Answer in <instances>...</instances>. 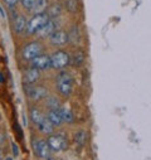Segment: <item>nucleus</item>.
I'll use <instances>...</instances> for the list:
<instances>
[{
    "label": "nucleus",
    "mask_w": 151,
    "mask_h": 160,
    "mask_svg": "<svg viewBox=\"0 0 151 160\" xmlns=\"http://www.w3.org/2000/svg\"><path fill=\"white\" fill-rule=\"evenodd\" d=\"M47 141H48L52 151H56V152L63 151L68 146L67 136L63 135V134H52V135H49V138L47 139Z\"/></svg>",
    "instance_id": "3"
},
{
    "label": "nucleus",
    "mask_w": 151,
    "mask_h": 160,
    "mask_svg": "<svg viewBox=\"0 0 151 160\" xmlns=\"http://www.w3.org/2000/svg\"><path fill=\"white\" fill-rule=\"evenodd\" d=\"M4 2L8 4V5H10V7H13V5H15L17 3H18V0H4Z\"/></svg>",
    "instance_id": "28"
},
{
    "label": "nucleus",
    "mask_w": 151,
    "mask_h": 160,
    "mask_svg": "<svg viewBox=\"0 0 151 160\" xmlns=\"http://www.w3.org/2000/svg\"><path fill=\"white\" fill-rule=\"evenodd\" d=\"M33 149H34V154L39 159L47 160L48 158L52 156V149H51V146H49L47 140L38 139L37 141L33 142Z\"/></svg>",
    "instance_id": "5"
},
{
    "label": "nucleus",
    "mask_w": 151,
    "mask_h": 160,
    "mask_svg": "<svg viewBox=\"0 0 151 160\" xmlns=\"http://www.w3.org/2000/svg\"><path fill=\"white\" fill-rule=\"evenodd\" d=\"M39 2V0H22V4L25 9H28L29 12H32V9L37 5V3Z\"/></svg>",
    "instance_id": "23"
},
{
    "label": "nucleus",
    "mask_w": 151,
    "mask_h": 160,
    "mask_svg": "<svg viewBox=\"0 0 151 160\" xmlns=\"http://www.w3.org/2000/svg\"><path fill=\"white\" fill-rule=\"evenodd\" d=\"M12 148H13V155L14 156H18L19 155V148H18V145L15 142H13L12 144Z\"/></svg>",
    "instance_id": "25"
},
{
    "label": "nucleus",
    "mask_w": 151,
    "mask_h": 160,
    "mask_svg": "<svg viewBox=\"0 0 151 160\" xmlns=\"http://www.w3.org/2000/svg\"><path fill=\"white\" fill-rule=\"evenodd\" d=\"M38 129H39V131L42 134H46V135H52L54 132V126H53V124L49 121L47 117L43 120L39 125H38Z\"/></svg>",
    "instance_id": "13"
},
{
    "label": "nucleus",
    "mask_w": 151,
    "mask_h": 160,
    "mask_svg": "<svg viewBox=\"0 0 151 160\" xmlns=\"http://www.w3.org/2000/svg\"><path fill=\"white\" fill-rule=\"evenodd\" d=\"M49 41L54 46H64L66 43H68V33H66L64 30H56L51 34Z\"/></svg>",
    "instance_id": "9"
},
{
    "label": "nucleus",
    "mask_w": 151,
    "mask_h": 160,
    "mask_svg": "<svg viewBox=\"0 0 151 160\" xmlns=\"http://www.w3.org/2000/svg\"><path fill=\"white\" fill-rule=\"evenodd\" d=\"M51 63H52V68L62 69L71 63V57L64 51H57L51 56Z\"/></svg>",
    "instance_id": "6"
},
{
    "label": "nucleus",
    "mask_w": 151,
    "mask_h": 160,
    "mask_svg": "<svg viewBox=\"0 0 151 160\" xmlns=\"http://www.w3.org/2000/svg\"><path fill=\"white\" fill-rule=\"evenodd\" d=\"M86 141H87V134L85 130H78L74 134V144H77L80 148L85 146Z\"/></svg>",
    "instance_id": "18"
},
{
    "label": "nucleus",
    "mask_w": 151,
    "mask_h": 160,
    "mask_svg": "<svg viewBox=\"0 0 151 160\" xmlns=\"http://www.w3.org/2000/svg\"><path fill=\"white\" fill-rule=\"evenodd\" d=\"M3 82H4V76L2 72H0V83H3Z\"/></svg>",
    "instance_id": "29"
},
{
    "label": "nucleus",
    "mask_w": 151,
    "mask_h": 160,
    "mask_svg": "<svg viewBox=\"0 0 151 160\" xmlns=\"http://www.w3.org/2000/svg\"><path fill=\"white\" fill-rule=\"evenodd\" d=\"M5 160H14V159H13L12 156H7V158H5Z\"/></svg>",
    "instance_id": "30"
},
{
    "label": "nucleus",
    "mask_w": 151,
    "mask_h": 160,
    "mask_svg": "<svg viewBox=\"0 0 151 160\" xmlns=\"http://www.w3.org/2000/svg\"><path fill=\"white\" fill-rule=\"evenodd\" d=\"M47 160H58V159H57V158H52V156H51V158H48Z\"/></svg>",
    "instance_id": "31"
},
{
    "label": "nucleus",
    "mask_w": 151,
    "mask_h": 160,
    "mask_svg": "<svg viewBox=\"0 0 151 160\" xmlns=\"http://www.w3.org/2000/svg\"><path fill=\"white\" fill-rule=\"evenodd\" d=\"M59 111H61V115H62V118H63V122H67V124H73V122H74L73 112H72L69 108H67V107H61Z\"/></svg>",
    "instance_id": "17"
},
{
    "label": "nucleus",
    "mask_w": 151,
    "mask_h": 160,
    "mask_svg": "<svg viewBox=\"0 0 151 160\" xmlns=\"http://www.w3.org/2000/svg\"><path fill=\"white\" fill-rule=\"evenodd\" d=\"M49 17L47 15V13H41V14H35L28 23V28L27 32L29 34H35L39 32L48 22H49Z\"/></svg>",
    "instance_id": "2"
},
{
    "label": "nucleus",
    "mask_w": 151,
    "mask_h": 160,
    "mask_svg": "<svg viewBox=\"0 0 151 160\" xmlns=\"http://www.w3.org/2000/svg\"><path fill=\"white\" fill-rule=\"evenodd\" d=\"M27 28H28V22H27V19H25L23 15H19V17L15 19V23H14V30H15V33L20 34V33L25 32Z\"/></svg>",
    "instance_id": "14"
},
{
    "label": "nucleus",
    "mask_w": 151,
    "mask_h": 160,
    "mask_svg": "<svg viewBox=\"0 0 151 160\" xmlns=\"http://www.w3.org/2000/svg\"><path fill=\"white\" fill-rule=\"evenodd\" d=\"M43 52V44L38 41H34V42H30L28 43L24 48H23V58L25 61H32L34 59L35 57L41 56Z\"/></svg>",
    "instance_id": "4"
},
{
    "label": "nucleus",
    "mask_w": 151,
    "mask_h": 160,
    "mask_svg": "<svg viewBox=\"0 0 151 160\" xmlns=\"http://www.w3.org/2000/svg\"><path fill=\"white\" fill-rule=\"evenodd\" d=\"M5 140H7V135L4 132L0 131V145H3L5 142Z\"/></svg>",
    "instance_id": "26"
},
{
    "label": "nucleus",
    "mask_w": 151,
    "mask_h": 160,
    "mask_svg": "<svg viewBox=\"0 0 151 160\" xmlns=\"http://www.w3.org/2000/svg\"><path fill=\"white\" fill-rule=\"evenodd\" d=\"M58 92L62 96H69L73 91V78L68 72H61L56 81Z\"/></svg>",
    "instance_id": "1"
},
{
    "label": "nucleus",
    "mask_w": 151,
    "mask_h": 160,
    "mask_svg": "<svg viewBox=\"0 0 151 160\" xmlns=\"http://www.w3.org/2000/svg\"><path fill=\"white\" fill-rule=\"evenodd\" d=\"M25 92H27V96L30 100H34V101H39V100L47 97V95H48V91H47L46 87L34 86V85H30V86L25 85Z\"/></svg>",
    "instance_id": "7"
},
{
    "label": "nucleus",
    "mask_w": 151,
    "mask_h": 160,
    "mask_svg": "<svg viewBox=\"0 0 151 160\" xmlns=\"http://www.w3.org/2000/svg\"><path fill=\"white\" fill-rule=\"evenodd\" d=\"M48 106L51 107V110H59L61 108V105H59L58 100L57 98H53V97L48 100Z\"/></svg>",
    "instance_id": "24"
},
{
    "label": "nucleus",
    "mask_w": 151,
    "mask_h": 160,
    "mask_svg": "<svg viewBox=\"0 0 151 160\" xmlns=\"http://www.w3.org/2000/svg\"><path fill=\"white\" fill-rule=\"evenodd\" d=\"M46 8H47V0H39L37 3V5L32 9V12L35 14H41V13H44Z\"/></svg>",
    "instance_id": "20"
},
{
    "label": "nucleus",
    "mask_w": 151,
    "mask_h": 160,
    "mask_svg": "<svg viewBox=\"0 0 151 160\" xmlns=\"http://www.w3.org/2000/svg\"><path fill=\"white\" fill-rule=\"evenodd\" d=\"M56 28H57V25H56V22H53V20H49L39 32H38L37 34L39 35V37H51V34L52 33H54L56 32Z\"/></svg>",
    "instance_id": "12"
},
{
    "label": "nucleus",
    "mask_w": 151,
    "mask_h": 160,
    "mask_svg": "<svg viewBox=\"0 0 151 160\" xmlns=\"http://www.w3.org/2000/svg\"><path fill=\"white\" fill-rule=\"evenodd\" d=\"M39 71L35 69V68H29L25 71V73L23 74V83L27 85V86H30V85H34L38 79H39Z\"/></svg>",
    "instance_id": "10"
},
{
    "label": "nucleus",
    "mask_w": 151,
    "mask_h": 160,
    "mask_svg": "<svg viewBox=\"0 0 151 160\" xmlns=\"http://www.w3.org/2000/svg\"><path fill=\"white\" fill-rule=\"evenodd\" d=\"M66 7H67L68 12H71V13H76V12H77V9H78L77 0H67Z\"/></svg>",
    "instance_id": "22"
},
{
    "label": "nucleus",
    "mask_w": 151,
    "mask_h": 160,
    "mask_svg": "<svg viewBox=\"0 0 151 160\" xmlns=\"http://www.w3.org/2000/svg\"><path fill=\"white\" fill-rule=\"evenodd\" d=\"M5 158H7L5 150L4 149H0V160H5Z\"/></svg>",
    "instance_id": "27"
},
{
    "label": "nucleus",
    "mask_w": 151,
    "mask_h": 160,
    "mask_svg": "<svg viewBox=\"0 0 151 160\" xmlns=\"http://www.w3.org/2000/svg\"><path fill=\"white\" fill-rule=\"evenodd\" d=\"M32 62V67L38 69V71H46L52 68V63H51V57L46 56V54H41L35 57L34 59L30 61Z\"/></svg>",
    "instance_id": "8"
},
{
    "label": "nucleus",
    "mask_w": 151,
    "mask_h": 160,
    "mask_svg": "<svg viewBox=\"0 0 151 160\" xmlns=\"http://www.w3.org/2000/svg\"><path fill=\"white\" fill-rule=\"evenodd\" d=\"M85 59H86L85 52L81 51V49H78V51H76V52L73 53V56H72V58H71V63H72L74 67H80V66L85 62Z\"/></svg>",
    "instance_id": "15"
},
{
    "label": "nucleus",
    "mask_w": 151,
    "mask_h": 160,
    "mask_svg": "<svg viewBox=\"0 0 151 160\" xmlns=\"http://www.w3.org/2000/svg\"><path fill=\"white\" fill-rule=\"evenodd\" d=\"M29 116H30V120H32V122L34 124V125H39L42 121H43V120L46 118L44 117V115L39 111V110H38V108H32L30 110V112H29Z\"/></svg>",
    "instance_id": "16"
},
{
    "label": "nucleus",
    "mask_w": 151,
    "mask_h": 160,
    "mask_svg": "<svg viewBox=\"0 0 151 160\" xmlns=\"http://www.w3.org/2000/svg\"><path fill=\"white\" fill-rule=\"evenodd\" d=\"M81 39V34H80V30L77 27H73L71 29V33L68 34V42H72L73 44L74 43H78Z\"/></svg>",
    "instance_id": "19"
},
{
    "label": "nucleus",
    "mask_w": 151,
    "mask_h": 160,
    "mask_svg": "<svg viewBox=\"0 0 151 160\" xmlns=\"http://www.w3.org/2000/svg\"><path fill=\"white\" fill-rule=\"evenodd\" d=\"M47 118L53 124V126H61L63 124V118H62V115H61L59 110H51L48 112Z\"/></svg>",
    "instance_id": "11"
},
{
    "label": "nucleus",
    "mask_w": 151,
    "mask_h": 160,
    "mask_svg": "<svg viewBox=\"0 0 151 160\" xmlns=\"http://www.w3.org/2000/svg\"><path fill=\"white\" fill-rule=\"evenodd\" d=\"M61 5L59 4H54V5H52L49 9H48V12H47V15L49 17V18H56V17H58L59 14H61Z\"/></svg>",
    "instance_id": "21"
}]
</instances>
